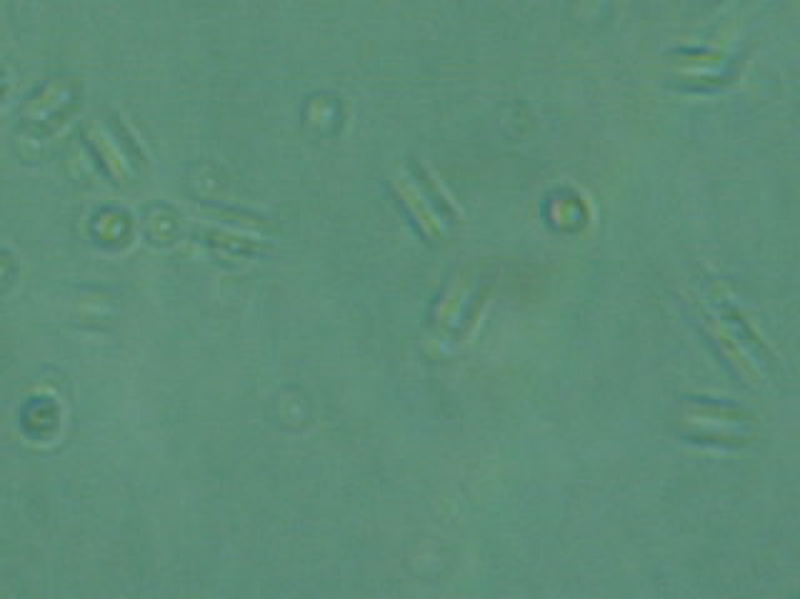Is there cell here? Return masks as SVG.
<instances>
[{"mask_svg":"<svg viewBox=\"0 0 800 599\" xmlns=\"http://www.w3.org/2000/svg\"><path fill=\"white\" fill-rule=\"evenodd\" d=\"M85 140H89L91 150L95 153V158L101 160L103 170L108 172V176L118 182V186H125L133 178L131 172V166H128V158H125V153L115 145V140L111 138V133L103 128V125L98 120H91L89 125H85Z\"/></svg>","mask_w":800,"mask_h":599,"instance_id":"6da1fadb","label":"cell"},{"mask_svg":"<svg viewBox=\"0 0 800 599\" xmlns=\"http://www.w3.org/2000/svg\"><path fill=\"white\" fill-rule=\"evenodd\" d=\"M393 188H395V192H398L403 206L411 210V216H413V220H416V225L420 228V233L426 235L428 240H438L443 235L440 220L436 218V212L428 208V202H426V198H423V192L416 186H413V182L406 176L395 178Z\"/></svg>","mask_w":800,"mask_h":599,"instance_id":"7a4b0ae2","label":"cell"},{"mask_svg":"<svg viewBox=\"0 0 800 599\" xmlns=\"http://www.w3.org/2000/svg\"><path fill=\"white\" fill-rule=\"evenodd\" d=\"M65 95H69V88H65V85H51V88H48L41 98H35L31 105H28V111H25L28 118H35V120L45 118L48 113L55 111L58 105H61Z\"/></svg>","mask_w":800,"mask_h":599,"instance_id":"3957f363","label":"cell"}]
</instances>
